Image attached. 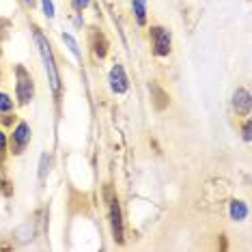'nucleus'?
<instances>
[{
    "label": "nucleus",
    "instance_id": "obj_4",
    "mask_svg": "<svg viewBox=\"0 0 252 252\" xmlns=\"http://www.w3.org/2000/svg\"><path fill=\"white\" fill-rule=\"evenodd\" d=\"M108 216H110V228L112 237L117 244H123V214H121V203L119 196L108 190Z\"/></svg>",
    "mask_w": 252,
    "mask_h": 252
},
{
    "label": "nucleus",
    "instance_id": "obj_14",
    "mask_svg": "<svg viewBox=\"0 0 252 252\" xmlns=\"http://www.w3.org/2000/svg\"><path fill=\"white\" fill-rule=\"evenodd\" d=\"M41 9H43V15L48 20H54L56 15V9H54V2L52 0H41Z\"/></svg>",
    "mask_w": 252,
    "mask_h": 252
},
{
    "label": "nucleus",
    "instance_id": "obj_13",
    "mask_svg": "<svg viewBox=\"0 0 252 252\" xmlns=\"http://www.w3.org/2000/svg\"><path fill=\"white\" fill-rule=\"evenodd\" d=\"M48 173H50V156L48 153H43L41 158H39V179H45L48 177Z\"/></svg>",
    "mask_w": 252,
    "mask_h": 252
},
{
    "label": "nucleus",
    "instance_id": "obj_8",
    "mask_svg": "<svg viewBox=\"0 0 252 252\" xmlns=\"http://www.w3.org/2000/svg\"><path fill=\"white\" fill-rule=\"evenodd\" d=\"M108 48H110V43H108L106 35L101 31H93L91 32V52H93L95 59L104 61L108 56Z\"/></svg>",
    "mask_w": 252,
    "mask_h": 252
},
{
    "label": "nucleus",
    "instance_id": "obj_1",
    "mask_svg": "<svg viewBox=\"0 0 252 252\" xmlns=\"http://www.w3.org/2000/svg\"><path fill=\"white\" fill-rule=\"evenodd\" d=\"M32 39H35V45L41 54V61H43V67H45V76H48V82H50V89H52L54 95L61 93V71H59V65H56V59H54V50H52V43L45 39V35L39 28H32Z\"/></svg>",
    "mask_w": 252,
    "mask_h": 252
},
{
    "label": "nucleus",
    "instance_id": "obj_11",
    "mask_svg": "<svg viewBox=\"0 0 252 252\" xmlns=\"http://www.w3.org/2000/svg\"><path fill=\"white\" fill-rule=\"evenodd\" d=\"M61 39H63V43H65V48L69 50V52L76 56L78 61H82V52H80V45L76 41V37H73L71 32H61Z\"/></svg>",
    "mask_w": 252,
    "mask_h": 252
},
{
    "label": "nucleus",
    "instance_id": "obj_19",
    "mask_svg": "<svg viewBox=\"0 0 252 252\" xmlns=\"http://www.w3.org/2000/svg\"><path fill=\"white\" fill-rule=\"evenodd\" d=\"M0 80H2V76H0Z\"/></svg>",
    "mask_w": 252,
    "mask_h": 252
},
{
    "label": "nucleus",
    "instance_id": "obj_5",
    "mask_svg": "<svg viewBox=\"0 0 252 252\" xmlns=\"http://www.w3.org/2000/svg\"><path fill=\"white\" fill-rule=\"evenodd\" d=\"M32 138V129L26 121H18L13 127V134H11V153L13 156H20V153L26 151V147L31 145Z\"/></svg>",
    "mask_w": 252,
    "mask_h": 252
},
{
    "label": "nucleus",
    "instance_id": "obj_6",
    "mask_svg": "<svg viewBox=\"0 0 252 252\" xmlns=\"http://www.w3.org/2000/svg\"><path fill=\"white\" fill-rule=\"evenodd\" d=\"M108 87H110L114 95H125L129 91V78L121 63H114L110 71H108Z\"/></svg>",
    "mask_w": 252,
    "mask_h": 252
},
{
    "label": "nucleus",
    "instance_id": "obj_2",
    "mask_svg": "<svg viewBox=\"0 0 252 252\" xmlns=\"http://www.w3.org/2000/svg\"><path fill=\"white\" fill-rule=\"evenodd\" d=\"M15 99L20 106H28L35 99V80L26 67H15Z\"/></svg>",
    "mask_w": 252,
    "mask_h": 252
},
{
    "label": "nucleus",
    "instance_id": "obj_17",
    "mask_svg": "<svg viewBox=\"0 0 252 252\" xmlns=\"http://www.w3.org/2000/svg\"><path fill=\"white\" fill-rule=\"evenodd\" d=\"M7 147H9V138H7V134L0 129V156H4V153H7Z\"/></svg>",
    "mask_w": 252,
    "mask_h": 252
},
{
    "label": "nucleus",
    "instance_id": "obj_9",
    "mask_svg": "<svg viewBox=\"0 0 252 252\" xmlns=\"http://www.w3.org/2000/svg\"><path fill=\"white\" fill-rule=\"evenodd\" d=\"M228 216H231L233 222H244L248 218V205L244 200H231L228 205Z\"/></svg>",
    "mask_w": 252,
    "mask_h": 252
},
{
    "label": "nucleus",
    "instance_id": "obj_10",
    "mask_svg": "<svg viewBox=\"0 0 252 252\" xmlns=\"http://www.w3.org/2000/svg\"><path fill=\"white\" fill-rule=\"evenodd\" d=\"M131 11L140 26L147 24V0H131Z\"/></svg>",
    "mask_w": 252,
    "mask_h": 252
},
{
    "label": "nucleus",
    "instance_id": "obj_3",
    "mask_svg": "<svg viewBox=\"0 0 252 252\" xmlns=\"http://www.w3.org/2000/svg\"><path fill=\"white\" fill-rule=\"evenodd\" d=\"M149 41H151V52L158 56V59H166L173 52V35L166 26H151L149 28Z\"/></svg>",
    "mask_w": 252,
    "mask_h": 252
},
{
    "label": "nucleus",
    "instance_id": "obj_18",
    "mask_svg": "<svg viewBox=\"0 0 252 252\" xmlns=\"http://www.w3.org/2000/svg\"><path fill=\"white\" fill-rule=\"evenodd\" d=\"M22 2H24L28 9H32V7H35V2H37V0H22Z\"/></svg>",
    "mask_w": 252,
    "mask_h": 252
},
{
    "label": "nucleus",
    "instance_id": "obj_12",
    "mask_svg": "<svg viewBox=\"0 0 252 252\" xmlns=\"http://www.w3.org/2000/svg\"><path fill=\"white\" fill-rule=\"evenodd\" d=\"M15 110V101L13 97L9 93H4V91H0V114H9Z\"/></svg>",
    "mask_w": 252,
    "mask_h": 252
},
{
    "label": "nucleus",
    "instance_id": "obj_7",
    "mask_svg": "<svg viewBox=\"0 0 252 252\" xmlns=\"http://www.w3.org/2000/svg\"><path fill=\"white\" fill-rule=\"evenodd\" d=\"M231 104H233V110H235V114H237V117H250V110H252V97H250V91H248V89H244V87L235 89Z\"/></svg>",
    "mask_w": 252,
    "mask_h": 252
},
{
    "label": "nucleus",
    "instance_id": "obj_16",
    "mask_svg": "<svg viewBox=\"0 0 252 252\" xmlns=\"http://www.w3.org/2000/svg\"><path fill=\"white\" fill-rule=\"evenodd\" d=\"M91 2H93V0H71L73 9H76L78 13H82L84 9H89V7H91Z\"/></svg>",
    "mask_w": 252,
    "mask_h": 252
},
{
    "label": "nucleus",
    "instance_id": "obj_15",
    "mask_svg": "<svg viewBox=\"0 0 252 252\" xmlns=\"http://www.w3.org/2000/svg\"><path fill=\"white\" fill-rule=\"evenodd\" d=\"M250 131H252V121H250L248 117H246V123H244V127H242V138H244L246 142L252 140V134H250Z\"/></svg>",
    "mask_w": 252,
    "mask_h": 252
}]
</instances>
